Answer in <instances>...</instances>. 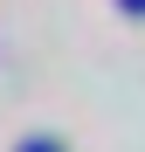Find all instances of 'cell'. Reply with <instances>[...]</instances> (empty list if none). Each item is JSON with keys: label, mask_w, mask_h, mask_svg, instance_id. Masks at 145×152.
Returning <instances> with one entry per match:
<instances>
[{"label": "cell", "mask_w": 145, "mask_h": 152, "mask_svg": "<svg viewBox=\"0 0 145 152\" xmlns=\"http://www.w3.org/2000/svg\"><path fill=\"white\" fill-rule=\"evenodd\" d=\"M28 152H62V145H28Z\"/></svg>", "instance_id": "2"}, {"label": "cell", "mask_w": 145, "mask_h": 152, "mask_svg": "<svg viewBox=\"0 0 145 152\" xmlns=\"http://www.w3.org/2000/svg\"><path fill=\"white\" fill-rule=\"evenodd\" d=\"M125 7H131V14H145V0H125Z\"/></svg>", "instance_id": "1"}]
</instances>
